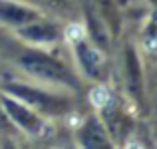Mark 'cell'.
I'll list each match as a JSON object with an SVG mask.
<instances>
[{
    "label": "cell",
    "mask_w": 157,
    "mask_h": 149,
    "mask_svg": "<svg viewBox=\"0 0 157 149\" xmlns=\"http://www.w3.org/2000/svg\"><path fill=\"white\" fill-rule=\"evenodd\" d=\"M90 101H92L94 107H104L109 101V92L104 86H96V88L90 92Z\"/></svg>",
    "instance_id": "1"
},
{
    "label": "cell",
    "mask_w": 157,
    "mask_h": 149,
    "mask_svg": "<svg viewBox=\"0 0 157 149\" xmlns=\"http://www.w3.org/2000/svg\"><path fill=\"white\" fill-rule=\"evenodd\" d=\"M147 48H149V50H157V40H149V44H147Z\"/></svg>",
    "instance_id": "4"
},
{
    "label": "cell",
    "mask_w": 157,
    "mask_h": 149,
    "mask_svg": "<svg viewBox=\"0 0 157 149\" xmlns=\"http://www.w3.org/2000/svg\"><path fill=\"white\" fill-rule=\"evenodd\" d=\"M84 36H86V30L82 24H70L66 28V38L70 42H80V40H84Z\"/></svg>",
    "instance_id": "2"
},
{
    "label": "cell",
    "mask_w": 157,
    "mask_h": 149,
    "mask_svg": "<svg viewBox=\"0 0 157 149\" xmlns=\"http://www.w3.org/2000/svg\"><path fill=\"white\" fill-rule=\"evenodd\" d=\"M68 125L70 127H80L82 125V117L80 115H70L68 117Z\"/></svg>",
    "instance_id": "3"
}]
</instances>
